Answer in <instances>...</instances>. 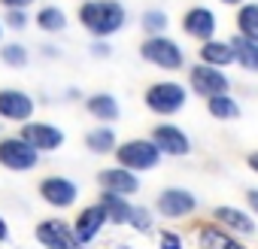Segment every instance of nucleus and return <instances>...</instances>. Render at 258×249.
Instances as JSON below:
<instances>
[{"label":"nucleus","instance_id":"34","mask_svg":"<svg viewBox=\"0 0 258 249\" xmlns=\"http://www.w3.org/2000/svg\"><path fill=\"white\" fill-rule=\"evenodd\" d=\"M7 237H10V231H7V222H4V219H0V243H4Z\"/></svg>","mask_w":258,"mask_h":249},{"label":"nucleus","instance_id":"19","mask_svg":"<svg viewBox=\"0 0 258 249\" xmlns=\"http://www.w3.org/2000/svg\"><path fill=\"white\" fill-rule=\"evenodd\" d=\"M198 240H201V249H246V246H243V243H237V240H234L228 231H222V228H213V225H210V228L204 225Z\"/></svg>","mask_w":258,"mask_h":249},{"label":"nucleus","instance_id":"36","mask_svg":"<svg viewBox=\"0 0 258 249\" xmlns=\"http://www.w3.org/2000/svg\"><path fill=\"white\" fill-rule=\"evenodd\" d=\"M222 4H231L234 7V4H243V0H222Z\"/></svg>","mask_w":258,"mask_h":249},{"label":"nucleus","instance_id":"26","mask_svg":"<svg viewBox=\"0 0 258 249\" xmlns=\"http://www.w3.org/2000/svg\"><path fill=\"white\" fill-rule=\"evenodd\" d=\"M143 31H146L149 37H161V34L167 31V16H164L161 10H146V16H143Z\"/></svg>","mask_w":258,"mask_h":249},{"label":"nucleus","instance_id":"28","mask_svg":"<svg viewBox=\"0 0 258 249\" xmlns=\"http://www.w3.org/2000/svg\"><path fill=\"white\" fill-rule=\"evenodd\" d=\"M131 225L137 228V231H149L152 228V213L149 210H143V207H134V213H131Z\"/></svg>","mask_w":258,"mask_h":249},{"label":"nucleus","instance_id":"33","mask_svg":"<svg viewBox=\"0 0 258 249\" xmlns=\"http://www.w3.org/2000/svg\"><path fill=\"white\" fill-rule=\"evenodd\" d=\"M246 164H249V167H252V170L258 173V152H252V155H246Z\"/></svg>","mask_w":258,"mask_h":249},{"label":"nucleus","instance_id":"8","mask_svg":"<svg viewBox=\"0 0 258 249\" xmlns=\"http://www.w3.org/2000/svg\"><path fill=\"white\" fill-rule=\"evenodd\" d=\"M22 140L31 143L37 152H52L64 143V131L49 125V121H28L22 128Z\"/></svg>","mask_w":258,"mask_h":249},{"label":"nucleus","instance_id":"16","mask_svg":"<svg viewBox=\"0 0 258 249\" xmlns=\"http://www.w3.org/2000/svg\"><path fill=\"white\" fill-rule=\"evenodd\" d=\"M201 61L204 64H210V67H228V64H234L237 61V55H234V46L231 43H222V40H207L204 46H201Z\"/></svg>","mask_w":258,"mask_h":249},{"label":"nucleus","instance_id":"32","mask_svg":"<svg viewBox=\"0 0 258 249\" xmlns=\"http://www.w3.org/2000/svg\"><path fill=\"white\" fill-rule=\"evenodd\" d=\"M246 198H249V207H252V210H255V213H258V192H255V189H252V192H249V195H246Z\"/></svg>","mask_w":258,"mask_h":249},{"label":"nucleus","instance_id":"14","mask_svg":"<svg viewBox=\"0 0 258 249\" xmlns=\"http://www.w3.org/2000/svg\"><path fill=\"white\" fill-rule=\"evenodd\" d=\"M97 182L103 185V192H112V195H134L140 189V179L131 173V170H124V167H109V170H100L97 173Z\"/></svg>","mask_w":258,"mask_h":249},{"label":"nucleus","instance_id":"23","mask_svg":"<svg viewBox=\"0 0 258 249\" xmlns=\"http://www.w3.org/2000/svg\"><path fill=\"white\" fill-rule=\"evenodd\" d=\"M207 109H210V115H213V118H222V121H228V118H237V115H240V106H237V100H234L231 94L210 97V100H207Z\"/></svg>","mask_w":258,"mask_h":249},{"label":"nucleus","instance_id":"35","mask_svg":"<svg viewBox=\"0 0 258 249\" xmlns=\"http://www.w3.org/2000/svg\"><path fill=\"white\" fill-rule=\"evenodd\" d=\"M94 55H109V46H94Z\"/></svg>","mask_w":258,"mask_h":249},{"label":"nucleus","instance_id":"10","mask_svg":"<svg viewBox=\"0 0 258 249\" xmlns=\"http://www.w3.org/2000/svg\"><path fill=\"white\" fill-rule=\"evenodd\" d=\"M182 31L188 34V37H195V40H213V34H216V16H213V10H207V7H191L185 16H182Z\"/></svg>","mask_w":258,"mask_h":249},{"label":"nucleus","instance_id":"2","mask_svg":"<svg viewBox=\"0 0 258 249\" xmlns=\"http://www.w3.org/2000/svg\"><path fill=\"white\" fill-rule=\"evenodd\" d=\"M158 152L161 149L152 140H127V143H121L115 149V158H118V167L137 173V170H152L158 164V158H161Z\"/></svg>","mask_w":258,"mask_h":249},{"label":"nucleus","instance_id":"4","mask_svg":"<svg viewBox=\"0 0 258 249\" xmlns=\"http://www.w3.org/2000/svg\"><path fill=\"white\" fill-rule=\"evenodd\" d=\"M140 55L149 61V64H158V67H164V70H179L182 67V49L173 43V40H167V37H149L143 46H140Z\"/></svg>","mask_w":258,"mask_h":249},{"label":"nucleus","instance_id":"17","mask_svg":"<svg viewBox=\"0 0 258 249\" xmlns=\"http://www.w3.org/2000/svg\"><path fill=\"white\" fill-rule=\"evenodd\" d=\"M100 207H103V213H106V219H109L112 225L131 222V213H134L131 204H127L121 195H112V192H103V195H100Z\"/></svg>","mask_w":258,"mask_h":249},{"label":"nucleus","instance_id":"24","mask_svg":"<svg viewBox=\"0 0 258 249\" xmlns=\"http://www.w3.org/2000/svg\"><path fill=\"white\" fill-rule=\"evenodd\" d=\"M85 146L91 149V152H112L115 149V131L112 128H94V131H88V137H85Z\"/></svg>","mask_w":258,"mask_h":249},{"label":"nucleus","instance_id":"12","mask_svg":"<svg viewBox=\"0 0 258 249\" xmlns=\"http://www.w3.org/2000/svg\"><path fill=\"white\" fill-rule=\"evenodd\" d=\"M152 143L164 155H188V149H191L188 137L182 134V128H176V125H158L152 131Z\"/></svg>","mask_w":258,"mask_h":249},{"label":"nucleus","instance_id":"30","mask_svg":"<svg viewBox=\"0 0 258 249\" xmlns=\"http://www.w3.org/2000/svg\"><path fill=\"white\" fill-rule=\"evenodd\" d=\"M161 249H182V240H179V234H173V231H164V234H161Z\"/></svg>","mask_w":258,"mask_h":249},{"label":"nucleus","instance_id":"6","mask_svg":"<svg viewBox=\"0 0 258 249\" xmlns=\"http://www.w3.org/2000/svg\"><path fill=\"white\" fill-rule=\"evenodd\" d=\"M188 82H191V88L201 94V97H219V94H228V76L219 70V67H210V64H198V67H191V73H188Z\"/></svg>","mask_w":258,"mask_h":249},{"label":"nucleus","instance_id":"13","mask_svg":"<svg viewBox=\"0 0 258 249\" xmlns=\"http://www.w3.org/2000/svg\"><path fill=\"white\" fill-rule=\"evenodd\" d=\"M40 195H43V201L46 204H52V207H70L73 201H76V185L70 182V179H64V176H46L43 182H40Z\"/></svg>","mask_w":258,"mask_h":249},{"label":"nucleus","instance_id":"1","mask_svg":"<svg viewBox=\"0 0 258 249\" xmlns=\"http://www.w3.org/2000/svg\"><path fill=\"white\" fill-rule=\"evenodd\" d=\"M79 22L94 37H109L124 25V7L118 0H85L79 7Z\"/></svg>","mask_w":258,"mask_h":249},{"label":"nucleus","instance_id":"18","mask_svg":"<svg viewBox=\"0 0 258 249\" xmlns=\"http://www.w3.org/2000/svg\"><path fill=\"white\" fill-rule=\"evenodd\" d=\"M213 216H216V222H222V225H225V228H231V231H240V234H252V231H255V222H252L243 210L219 207Z\"/></svg>","mask_w":258,"mask_h":249},{"label":"nucleus","instance_id":"15","mask_svg":"<svg viewBox=\"0 0 258 249\" xmlns=\"http://www.w3.org/2000/svg\"><path fill=\"white\" fill-rule=\"evenodd\" d=\"M103 222H106V213H103V207L97 204V207H88V210H82L79 213V219H76V237H79V243L85 246V243H91L97 234H100V228H103Z\"/></svg>","mask_w":258,"mask_h":249},{"label":"nucleus","instance_id":"20","mask_svg":"<svg viewBox=\"0 0 258 249\" xmlns=\"http://www.w3.org/2000/svg\"><path fill=\"white\" fill-rule=\"evenodd\" d=\"M85 109L94 118H103V121H115L118 118V100L112 94H91L85 100Z\"/></svg>","mask_w":258,"mask_h":249},{"label":"nucleus","instance_id":"9","mask_svg":"<svg viewBox=\"0 0 258 249\" xmlns=\"http://www.w3.org/2000/svg\"><path fill=\"white\" fill-rule=\"evenodd\" d=\"M0 115L10 121H28L34 115V100L19 88H4L0 91Z\"/></svg>","mask_w":258,"mask_h":249},{"label":"nucleus","instance_id":"11","mask_svg":"<svg viewBox=\"0 0 258 249\" xmlns=\"http://www.w3.org/2000/svg\"><path fill=\"white\" fill-rule=\"evenodd\" d=\"M195 195L185 192V189H164L158 195V213L167 216V219H179V216H188L195 210Z\"/></svg>","mask_w":258,"mask_h":249},{"label":"nucleus","instance_id":"29","mask_svg":"<svg viewBox=\"0 0 258 249\" xmlns=\"http://www.w3.org/2000/svg\"><path fill=\"white\" fill-rule=\"evenodd\" d=\"M7 25H10V28H16V31H22V28L28 25V19H25V13H22V10H7Z\"/></svg>","mask_w":258,"mask_h":249},{"label":"nucleus","instance_id":"21","mask_svg":"<svg viewBox=\"0 0 258 249\" xmlns=\"http://www.w3.org/2000/svg\"><path fill=\"white\" fill-rule=\"evenodd\" d=\"M237 31L240 37L258 43V4H243L237 13Z\"/></svg>","mask_w":258,"mask_h":249},{"label":"nucleus","instance_id":"27","mask_svg":"<svg viewBox=\"0 0 258 249\" xmlns=\"http://www.w3.org/2000/svg\"><path fill=\"white\" fill-rule=\"evenodd\" d=\"M0 58H4V64L7 67H25L28 64V49L25 46H4V49H0Z\"/></svg>","mask_w":258,"mask_h":249},{"label":"nucleus","instance_id":"25","mask_svg":"<svg viewBox=\"0 0 258 249\" xmlns=\"http://www.w3.org/2000/svg\"><path fill=\"white\" fill-rule=\"evenodd\" d=\"M37 25H40L43 31H49V34H58V31L67 28V16H64L58 7H46V10H40Z\"/></svg>","mask_w":258,"mask_h":249},{"label":"nucleus","instance_id":"7","mask_svg":"<svg viewBox=\"0 0 258 249\" xmlns=\"http://www.w3.org/2000/svg\"><path fill=\"white\" fill-rule=\"evenodd\" d=\"M37 240L46 249H82L76 231L70 225H64L61 219H46L37 225Z\"/></svg>","mask_w":258,"mask_h":249},{"label":"nucleus","instance_id":"5","mask_svg":"<svg viewBox=\"0 0 258 249\" xmlns=\"http://www.w3.org/2000/svg\"><path fill=\"white\" fill-rule=\"evenodd\" d=\"M40 155L31 143H25L22 137H10V140H0V164H4L7 170H31L37 167Z\"/></svg>","mask_w":258,"mask_h":249},{"label":"nucleus","instance_id":"31","mask_svg":"<svg viewBox=\"0 0 258 249\" xmlns=\"http://www.w3.org/2000/svg\"><path fill=\"white\" fill-rule=\"evenodd\" d=\"M0 4H4L7 10H25V7L34 4V0H0Z\"/></svg>","mask_w":258,"mask_h":249},{"label":"nucleus","instance_id":"3","mask_svg":"<svg viewBox=\"0 0 258 249\" xmlns=\"http://www.w3.org/2000/svg\"><path fill=\"white\" fill-rule=\"evenodd\" d=\"M188 94L179 82H155L146 88V106L158 115H173L185 106Z\"/></svg>","mask_w":258,"mask_h":249},{"label":"nucleus","instance_id":"22","mask_svg":"<svg viewBox=\"0 0 258 249\" xmlns=\"http://www.w3.org/2000/svg\"><path fill=\"white\" fill-rule=\"evenodd\" d=\"M231 46H234L237 64H243L246 70H258V43H252V40H246V37H234Z\"/></svg>","mask_w":258,"mask_h":249}]
</instances>
